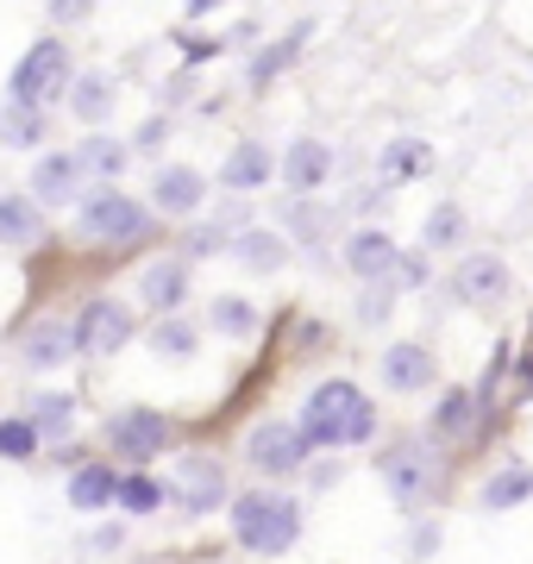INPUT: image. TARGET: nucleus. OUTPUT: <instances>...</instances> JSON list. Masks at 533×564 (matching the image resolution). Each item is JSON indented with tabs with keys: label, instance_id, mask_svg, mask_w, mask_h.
<instances>
[{
	"label": "nucleus",
	"instance_id": "obj_27",
	"mask_svg": "<svg viewBox=\"0 0 533 564\" xmlns=\"http://www.w3.org/2000/svg\"><path fill=\"white\" fill-rule=\"evenodd\" d=\"M113 502H120L126 514H157V508H164V484H157V477H144V470H132V477H120Z\"/></svg>",
	"mask_w": 533,
	"mask_h": 564
},
{
	"label": "nucleus",
	"instance_id": "obj_18",
	"mask_svg": "<svg viewBox=\"0 0 533 564\" xmlns=\"http://www.w3.org/2000/svg\"><path fill=\"white\" fill-rule=\"evenodd\" d=\"M232 258L246 263V270H283V263H289V239H283V232H264V226H246V232L232 239Z\"/></svg>",
	"mask_w": 533,
	"mask_h": 564
},
{
	"label": "nucleus",
	"instance_id": "obj_21",
	"mask_svg": "<svg viewBox=\"0 0 533 564\" xmlns=\"http://www.w3.org/2000/svg\"><path fill=\"white\" fill-rule=\"evenodd\" d=\"M183 295H188V263H151L144 270V302L157 307V314H176L183 307Z\"/></svg>",
	"mask_w": 533,
	"mask_h": 564
},
{
	"label": "nucleus",
	"instance_id": "obj_33",
	"mask_svg": "<svg viewBox=\"0 0 533 564\" xmlns=\"http://www.w3.org/2000/svg\"><path fill=\"white\" fill-rule=\"evenodd\" d=\"M151 351H164V358H188V351H195V326H188V321H157V326H151Z\"/></svg>",
	"mask_w": 533,
	"mask_h": 564
},
{
	"label": "nucleus",
	"instance_id": "obj_1",
	"mask_svg": "<svg viewBox=\"0 0 533 564\" xmlns=\"http://www.w3.org/2000/svg\"><path fill=\"white\" fill-rule=\"evenodd\" d=\"M295 433L308 440V452H339V445H370L377 440V408L358 383L346 377H327V383L314 389L308 402H302V421Z\"/></svg>",
	"mask_w": 533,
	"mask_h": 564
},
{
	"label": "nucleus",
	"instance_id": "obj_31",
	"mask_svg": "<svg viewBox=\"0 0 533 564\" xmlns=\"http://www.w3.org/2000/svg\"><path fill=\"white\" fill-rule=\"evenodd\" d=\"M302 39H308V25H302V32H289L283 44H270L264 57L251 63V88H264L270 76H283V69H289V57H295V51H302Z\"/></svg>",
	"mask_w": 533,
	"mask_h": 564
},
{
	"label": "nucleus",
	"instance_id": "obj_25",
	"mask_svg": "<svg viewBox=\"0 0 533 564\" xmlns=\"http://www.w3.org/2000/svg\"><path fill=\"white\" fill-rule=\"evenodd\" d=\"M471 421H477V395L471 389H446L439 408H433V433L439 440H458V433H471Z\"/></svg>",
	"mask_w": 533,
	"mask_h": 564
},
{
	"label": "nucleus",
	"instance_id": "obj_20",
	"mask_svg": "<svg viewBox=\"0 0 533 564\" xmlns=\"http://www.w3.org/2000/svg\"><path fill=\"white\" fill-rule=\"evenodd\" d=\"M276 176V158H270L264 144H239V151H232V158H226V170H220V182L226 188H264V182Z\"/></svg>",
	"mask_w": 533,
	"mask_h": 564
},
{
	"label": "nucleus",
	"instance_id": "obj_10",
	"mask_svg": "<svg viewBox=\"0 0 533 564\" xmlns=\"http://www.w3.org/2000/svg\"><path fill=\"white\" fill-rule=\"evenodd\" d=\"M452 295L471 307H496L502 295H509V263L490 258V251H471V258L452 270Z\"/></svg>",
	"mask_w": 533,
	"mask_h": 564
},
{
	"label": "nucleus",
	"instance_id": "obj_4",
	"mask_svg": "<svg viewBox=\"0 0 533 564\" xmlns=\"http://www.w3.org/2000/svg\"><path fill=\"white\" fill-rule=\"evenodd\" d=\"M63 82H69V51H63L57 39H39L20 57V69H13V82H7V88H13V107H44Z\"/></svg>",
	"mask_w": 533,
	"mask_h": 564
},
{
	"label": "nucleus",
	"instance_id": "obj_8",
	"mask_svg": "<svg viewBox=\"0 0 533 564\" xmlns=\"http://www.w3.org/2000/svg\"><path fill=\"white\" fill-rule=\"evenodd\" d=\"M69 339H76L83 358H113V351H126V339H132V314H126L120 302H88L83 314L69 321Z\"/></svg>",
	"mask_w": 533,
	"mask_h": 564
},
{
	"label": "nucleus",
	"instance_id": "obj_2",
	"mask_svg": "<svg viewBox=\"0 0 533 564\" xmlns=\"http://www.w3.org/2000/svg\"><path fill=\"white\" fill-rule=\"evenodd\" d=\"M232 533H239L246 552L276 558V552H289V545L302 540V502L295 496H276V489H246L232 502Z\"/></svg>",
	"mask_w": 533,
	"mask_h": 564
},
{
	"label": "nucleus",
	"instance_id": "obj_19",
	"mask_svg": "<svg viewBox=\"0 0 533 564\" xmlns=\"http://www.w3.org/2000/svg\"><path fill=\"white\" fill-rule=\"evenodd\" d=\"M151 202L164 207V214H195V207H202V176H195V170H183V163H170V170H157Z\"/></svg>",
	"mask_w": 533,
	"mask_h": 564
},
{
	"label": "nucleus",
	"instance_id": "obj_3",
	"mask_svg": "<svg viewBox=\"0 0 533 564\" xmlns=\"http://www.w3.org/2000/svg\"><path fill=\"white\" fill-rule=\"evenodd\" d=\"M76 232L83 239H107V245H132L151 232V207L120 195V188H101V195H88L83 214H76Z\"/></svg>",
	"mask_w": 533,
	"mask_h": 564
},
{
	"label": "nucleus",
	"instance_id": "obj_26",
	"mask_svg": "<svg viewBox=\"0 0 533 564\" xmlns=\"http://www.w3.org/2000/svg\"><path fill=\"white\" fill-rule=\"evenodd\" d=\"M39 239V202L32 195H0V245Z\"/></svg>",
	"mask_w": 533,
	"mask_h": 564
},
{
	"label": "nucleus",
	"instance_id": "obj_30",
	"mask_svg": "<svg viewBox=\"0 0 533 564\" xmlns=\"http://www.w3.org/2000/svg\"><path fill=\"white\" fill-rule=\"evenodd\" d=\"M251 326H258V307H251V302H239V295H220V302H214V333L246 339Z\"/></svg>",
	"mask_w": 533,
	"mask_h": 564
},
{
	"label": "nucleus",
	"instance_id": "obj_23",
	"mask_svg": "<svg viewBox=\"0 0 533 564\" xmlns=\"http://www.w3.org/2000/svg\"><path fill=\"white\" fill-rule=\"evenodd\" d=\"M25 421L39 426V440H63L69 426H76V395H32V408H25Z\"/></svg>",
	"mask_w": 533,
	"mask_h": 564
},
{
	"label": "nucleus",
	"instance_id": "obj_9",
	"mask_svg": "<svg viewBox=\"0 0 533 564\" xmlns=\"http://www.w3.org/2000/svg\"><path fill=\"white\" fill-rule=\"evenodd\" d=\"M164 496H176L183 514H214V508L226 502V464L195 452V458L176 464V489H164Z\"/></svg>",
	"mask_w": 533,
	"mask_h": 564
},
{
	"label": "nucleus",
	"instance_id": "obj_36",
	"mask_svg": "<svg viewBox=\"0 0 533 564\" xmlns=\"http://www.w3.org/2000/svg\"><path fill=\"white\" fill-rule=\"evenodd\" d=\"M358 321H365V326H383V321H390V282H377V289L365 295V307H358Z\"/></svg>",
	"mask_w": 533,
	"mask_h": 564
},
{
	"label": "nucleus",
	"instance_id": "obj_22",
	"mask_svg": "<svg viewBox=\"0 0 533 564\" xmlns=\"http://www.w3.org/2000/svg\"><path fill=\"white\" fill-rule=\"evenodd\" d=\"M377 163H383V182H414V176H427L433 170V151L421 139H390Z\"/></svg>",
	"mask_w": 533,
	"mask_h": 564
},
{
	"label": "nucleus",
	"instance_id": "obj_15",
	"mask_svg": "<svg viewBox=\"0 0 533 564\" xmlns=\"http://www.w3.org/2000/svg\"><path fill=\"white\" fill-rule=\"evenodd\" d=\"M20 351H25V364H32V370H57V364L76 351V339H69V321H39V326L20 339Z\"/></svg>",
	"mask_w": 533,
	"mask_h": 564
},
{
	"label": "nucleus",
	"instance_id": "obj_12",
	"mask_svg": "<svg viewBox=\"0 0 533 564\" xmlns=\"http://www.w3.org/2000/svg\"><path fill=\"white\" fill-rule=\"evenodd\" d=\"M276 170H283V182L295 188V195H314V188L333 176V151L320 139H295L283 151V163H276Z\"/></svg>",
	"mask_w": 533,
	"mask_h": 564
},
{
	"label": "nucleus",
	"instance_id": "obj_14",
	"mask_svg": "<svg viewBox=\"0 0 533 564\" xmlns=\"http://www.w3.org/2000/svg\"><path fill=\"white\" fill-rule=\"evenodd\" d=\"M395 239L390 232H351L346 239V270L351 276H365V282H390L395 276Z\"/></svg>",
	"mask_w": 533,
	"mask_h": 564
},
{
	"label": "nucleus",
	"instance_id": "obj_40",
	"mask_svg": "<svg viewBox=\"0 0 533 564\" xmlns=\"http://www.w3.org/2000/svg\"><path fill=\"white\" fill-rule=\"evenodd\" d=\"M214 7H226V0H188V13H214Z\"/></svg>",
	"mask_w": 533,
	"mask_h": 564
},
{
	"label": "nucleus",
	"instance_id": "obj_32",
	"mask_svg": "<svg viewBox=\"0 0 533 564\" xmlns=\"http://www.w3.org/2000/svg\"><path fill=\"white\" fill-rule=\"evenodd\" d=\"M44 139V113L39 107H13V113H7V120H0V144H39Z\"/></svg>",
	"mask_w": 533,
	"mask_h": 564
},
{
	"label": "nucleus",
	"instance_id": "obj_34",
	"mask_svg": "<svg viewBox=\"0 0 533 564\" xmlns=\"http://www.w3.org/2000/svg\"><path fill=\"white\" fill-rule=\"evenodd\" d=\"M289 232L314 245L320 232H327V207H320V202H295V207H289Z\"/></svg>",
	"mask_w": 533,
	"mask_h": 564
},
{
	"label": "nucleus",
	"instance_id": "obj_7",
	"mask_svg": "<svg viewBox=\"0 0 533 564\" xmlns=\"http://www.w3.org/2000/svg\"><path fill=\"white\" fill-rule=\"evenodd\" d=\"M246 464L258 470V477H295V470L308 464V440H302L289 421H264V426H251Z\"/></svg>",
	"mask_w": 533,
	"mask_h": 564
},
{
	"label": "nucleus",
	"instance_id": "obj_17",
	"mask_svg": "<svg viewBox=\"0 0 533 564\" xmlns=\"http://www.w3.org/2000/svg\"><path fill=\"white\" fill-rule=\"evenodd\" d=\"M533 496V470L527 464H509V470H496L490 484L477 489V508L483 514H502V508H521Z\"/></svg>",
	"mask_w": 533,
	"mask_h": 564
},
{
	"label": "nucleus",
	"instance_id": "obj_6",
	"mask_svg": "<svg viewBox=\"0 0 533 564\" xmlns=\"http://www.w3.org/2000/svg\"><path fill=\"white\" fill-rule=\"evenodd\" d=\"M107 440H113V452H120L126 464H151L170 440H176V426H170V414H157V408H120V414L107 421Z\"/></svg>",
	"mask_w": 533,
	"mask_h": 564
},
{
	"label": "nucleus",
	"instance_id": "obj_13",
	"mask_svg": "<svg viewBox=\"0 0 533 564\" xmlns=\"http://www.w3.org/2000/svg\"><path fill=\"white\" fill-rule=\"evenodd\" d=\"M76 188H83V163H76V151H51V158H39V170H32V202H76Z\"/></svg>",
	"mask_w": 533,
	"mask_h": 564
},
{
	"label": "nucleus",
	"instance_id": "obj_28",
	"mask_svg": "<svg viewBox=\"0 0 533 564\" xmlns=\"http://www.w3.org/2000/svg\"><path fill=\"white\" fill-rule=\"evenodd\" d=\"M76 163H83V176L95 170V176H120L126 170V144L120 139H88L76 144Z\"/></svg>",
	"mask_w": 533,
	"mask_h": 564
},
{
	"label": "nucleus",
	"instance_id": "obj_29",
	"mask_svg": "<svg viewBox=\"0 0 533 564\" xmlns=\"http://www.w3.org/2000/svg\"><path fill=\"white\" fill-rule=\"evenodd\" d=\"M32 452H39V426L25 421V414L0 421V458H7V464H25Z\"/></svg>",
	"mask_w": 533,
	"mask_h": 564
},
{
	"label": "nucleus",
	"instance_id": "obj_5",
	"mask_svg": "<svg viewBox=\"0 0 533 564\" xmlns=\"http://www.w3.org/2000/svg\"><path fill=\"white\" fill-rule=\"evenodd\" d=\"M383 484H390V496L402 508H421V496H427L433 484H439V464H433V445L427 440H402L383 452Z\"/></svg>",
	"mask_w": 533,
	"mask_h": 564
},
{
	"label": "nucleus",
	"instance_id": "obj_24",
	"mask_svg": "<svg viewBox=\"0 0 533 564\" xmlns=\"http://www.w3.org/2000/svg\"><path fill=\"white\" fill-rule=\"evenodd\" d=\"M69 107H76V120L101 126L107 113H113V82L107 76H76L69 82Z\"/></svg>",
	"mask_w": 533,
	"mask_h": 564
},
{
	"label": "nucleus",
	"instance_id": "obj_11",
	"mask_svg": "<svg viewBox=\"0 0 533 564\" xmlns=\"http://www.w3.org/2000/svg\"><path fill=\"white\" fill-rule=\"evenodd\" d=\"M383 383L402 389V395H414V389L439 383V364H433L427 345H390V351H383Z\"/></svg>",
	"mask_w": 533,
	"mask_h": 564
},
{
	"label": "nucleus",
	"instance_id": "obj_38",
	"mask_svg": "<svg viewBox=\"0 0 533 564\" xmlns=\"http://www.w3.org/2000/svg\"><path fill=\"white\" fill-rule=\"evenodd\" d=\"M88 13H95V0H51V20H88Z\"/></svg>",
	"mask_w": 533,
	"mask_h": 564
},
{
	"label": "nucleus",
	"instance_id": "obj_16",
	"mask_svg": "<svg viewBox=\"0 0 533 564\" xmlns=\"http://www.w3.org/2000/svg\"><path fill=\"white\" fill-rule=\"evenodd\" d=\"M113 489H120V477H113L107 464H76L69 502H76V514H101V508H113Z\"/></svg>",
	"mask_w": 533,
	"mask_h": 564
},
{
	"label": "nucleus",
	"instance_id": "obj_39",
	"mask_svg": "<svg viewBox=\"0 0 533 564\" xmlns=\"http://www.w3.org/2000/svg\"><path fill=\"white\" fill-rule=\"evenodd\" d=\"M164 132H170V120H144L139 144H144V151H151V144H164Z\"/></svg>",
	"mask_w": 533,
	"mask_h": 564
},
{
	"label": "nucleus",
	"instance_id": "obj_37",
	"mask_svg": "<svg viewBox=\"0 0 533 564\" xmlns=\"http://www.w3.org/2000/svg\"><path fill=\"white\" fill-rule=\"evenodd\" d=\"M395 282L402 289H421L427 282V258H395Z\"/></svg>",
	"mask_w": 533,
	"mask_h": 564
},
{
	"label": "nucleus",
	"instance_id": "obj_35",
	"mask_svg": "<svg viewBox=\"0 0 533 564\" xmlns=\"http://www.w3.org/2000/svg\"><path fill=\"white\" fill-rule=\"evenodd\" d=\"M458 239H465V214H458V207H433L427 245H458Z\"/></svg>",
	"mask_w": 533,
	"mask_h": 564
}]
</instances>
